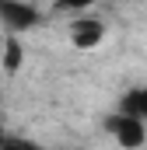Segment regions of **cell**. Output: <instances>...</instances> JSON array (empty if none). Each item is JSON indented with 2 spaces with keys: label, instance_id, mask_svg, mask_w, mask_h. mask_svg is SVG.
I'll use <instances>...</instances> for the list:
<instances>
[{
  "label": "cell",
  "instance_id": "3957f363",
  "mask_svg": "<svg viewBox=\"0 0 147 150\" xmlns=\"http://www.w3.org/2000/svg\"><path fill=\"white\" fill-rule=\"evenodd\" d=\"M102 38H105V25L95 21V18H81V21L70 25V42L77 49H95Z\"/></svg>",
  "mask_w": 147,
  "mask_h": 150
},
{
  "label": "cell",
  "instance_id": "6da1fadb",
  "mask_svg": "<svg viewBox=\"0 0 147 150\" xmlns=\"http://www.w3.org/2000/svg\"><path fill=\"white\" fill-rule=\"evenodd\" d=\"M105 129L116 136V143H119V147H126V150L144 147V140H147L144 119H133V115H123V112L109 115V119H105Z\"/></svg>",
  "mask_w": 147,
  "mask_h": 150
},
{
  "label": "cell",
  "instance_id": "5b68a950",
  "mask_svg": "<svg viewBox=\"0 0 147 150\" xmlns=\"http://www.w3.org/2000/svg\"><path fill=\"white\" fill-rule=\"evenodd\" d=\"M21 56H25V52H21V42H18L14 35H11V38H4V52H0V63H4V70H7V74H14V70L21 67Z\"/></svg>",
  "mask_w": 147,
  "mask_h": 150
},
{
  "label": "cell",
  "instance_id": "8992f818",
  "mask_svg": "<svg viewBox=\"0 0 147 150\" xmlns=\"http://www.w3.org/2000/svg\"><path fill=\"white\" fill-rule=\"evenodd\" d=\"M95 0H56V7L60 11H84V7H91Z\"/></svg>",
  "mask_w": 147,
  "mask_h": 150
},
{
  "label": "cell",
  "instance_id": "277c9868",
  "mask_svg": "<svg viewBox=\"0 0 147 150\" xmlns=\"http://www.w3.org/2000/svg\"><path fill=\"white\" fill-rule=\"evenodd\" d=\"M119 112L133 115V119H147V84L140 87V91H130V94L119 101Z\"/></svg>",
  "mask_w": 147,
  "mask_h": 150
},
{
  "label": "cell",
  "instance_id": "52a82bcc",
  "mask_svg": "<svg viewBox=\"0 0 147 150\" xmlns=\"http://www.w3.org/2000/svg\"><path fill=\"white\" fill-rule=\"evenodd\" d=\"M0 52H4V38H0Z\"/></svg>",
  "mask_w": 147,
  "mask_h": 150
},
{
  "label": "cell",
  "instance_id": "7a4b0ae2",
  "mask_svg": "<svg viewBox=\"0 0 147 150\" xmlns=\"http://www.w3.org/2000/svg\"><path fill=\"white\" fill-rule=\"evenodd\" d=\"M0 21L11 32H28L39 25V11L25 0H0Z\"/></svg>",
  "mask_w": 147,
  "mask_h": 150
}]
</instances>
